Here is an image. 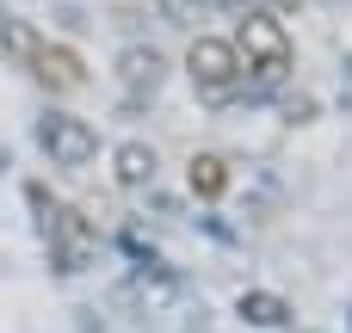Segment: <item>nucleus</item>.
<instances>
[{
    "label": "nucleus",
    "instance_id": "1a4fd4ad",
    "mask_svg": "<svg viewBox=\"0 0 352 333\" xmlns=\"http://www.w3.org/2000/svg\"><path fill=\"white\" fill-rule=\"evenodd\" d=\"M241 321H254V328H285L291 321V303L285 297H272V290H241Z\"/></svg>",
    "mask_w": 352,
    "mask_h": 333
},
{
    "label": "nucleus",
    "instance_id": "f03ea898",
    "mask_svg": "<svg viewBox=\"0 0 352 333\" xmlns=\"http://www.w3.org/2000/svg\"><path fill=\"white\" fill-rule=\"evenodd\" d=\"M235 56H241V68H254V87L266 93L291 68V37H285V25L272 12H248L241 19V37H235Z\"/></svg>",
    "mask_w": 352,
    "mask_h": 333
},
{
    "label": "nucleus",
    "instance_id": "ddd939ff",
    "mask_svg": "<svg viewBox=\"0 0 352 333\" xmlns=\"http://www.w3.org/2000/svg\"><path fill=\"white\" fill-rule=\"evenodd\" d=\"M210 6H248V0H210Z\"/></svg>",
    "mask_w": 352,
    "mask_h": 333
},
{
    "label": "nucleus",
    "instance_id": "0eeeda50",
    "mask_svg": "<svg viewBox=\"0 0 352 333\" xmlns=\"http://www.w3.org/2000/svg\"><path fill=\"white\" fill-rule=\"evenodd\" d=\"M31 74H37L43 87H62V93L87 80V68H80V56H74V49H62V43H43V56L31 62Z\"/></svg>",
    "mask_w": 352,
    "mask_h": 333
},
{
    "label": "nucleus",
    "instance_id": "f8f14e48",
    "mask_svg": "<svg viewBox=\"0 0 352 333\" xmlns=\"http://www.w3.org/2000/svg\"><path fill=\"white\" fill-rule=\"evenodd\" d=\"M136 297H142V303H167V297H173V278H148V272H142V278H136Z\"/></svg>",
    "mask_w": 352,
    "mask_h": 333
},
{
    "label": "nucleus",
    "instance_id": "9b49d317",
    "mask_svg": "<svg viewBox=\"0 0 352 333\" xmlns=\"http://www.w3.org/2000/svg\"><path fill=\"white\" fill-rule=\"evenodd\" d=\"M210 0H161V12L173 19V25H198V12H204Z\"/></svg>",
    "mask_w": 352,
    "mask_h": 333
},
{
    "label": "nucleus",
    "instance_id": "9d476101",
    "mask_svg": "<svg viewBox=\"0 0 352 333\" xmlns=\"http://www.w3.org/2000/svg\"><path fill=\"white\" fill-rule=\"evenodd\" d=\"M0 49H6L12 62H25V68H31V62L43 56V37H37L25 19H6V12H0Z\"/></svg>",
    "mask_w": 352,
    "mask_h": 333
},
{
    "label": "nucleus",
    "instance_id": "423d86ee",
    "mask_svg": "<svg viewBox=\"0 0 352 333\" xmlns=\"http://www.w3.org/2000/svg\"><path fill=\"white\" fill-rule=\"evenodd\" d=\"M111 179H118L124 192L155 185V148H148V142H118V148H111Z\"/></svg>",
    "mask_w": 352,
    "mask_h": 333
},
{
    "label": "nucleus",
    "instance_id": "f257e3e1",
    "mask_svg": "<svg viewBox=\"0 0 352 333\" xmlns=\"http://www.w3.org/2000/svg\"><path fill=\"white\" fill-rule=\"evenodd\" d=\"M31 204H37V222H43L50 260H56L62 272H87V266L99 260V235H93V222H87L74 204H50L43 185H31Z\"/></svg>",
    "mask_w": 352,
    "mask_h": 333
},
{
    "label": "nucleus",
    "instance_id": "20e7f679",
    "mask_svg": "<svg viewBox=\"0 0 352 333\" xmlns=\"http://www.w3.org/2000/svg\"><path fill=\"white\" fill-rule=\"evenodd\" d=\"M186 68H192V80H198L204 93H217V99L241 80V56H235V43H229V37H192Z\"/></svg>",
    "mask_w": 352,
    "mask_h": 333
},
{
    "label": "nucleus",
    "instance_id": "6e6552de",
    "mask_svg": "<svg viewBox=\"0 0 352 333\" xmlns=\"http://www.w3.org/2000/svg\"><path fill=\"white\" fill-rule=\"evenodd\" d=\"M186 179H192V198L210 204V198L229 192V161H223V154H192V173H186Z\"/></svg>",
    "mask_w": 352,
    "mask_h": 333
},
{
    "label": "nucleus",
    "instance_id": "39448f33",
    "mask_svg": "<svg viewBox=\"0 0 352 333\" xmlns=\"http://www.w3.org/2000/svg\"><path fill=\"white\" fill-rule=\"evenodd\" d=\"M161 74H167V56H161V49H148V43H130V49L118 56V80H124L130 93H155V87H161Z\"/></svg>",
    "mask_w": 352,
    "mask_h": 333
},
{
    "label": "nucleus",
    "instance_id": "7ed1b4c3",
    "mask_svg": "<svg viewBox=\"0 0 352 333\" xmlns=\"http://www.w3.org/2000/svg\"><path fill=\"white\" fill-rule=\"evenodd\" d=\"M37 142H43V154H50L56 167H87V161L99 154L93 124H87V117H68V111H50V117L37 124Z\"/></svg>",
    "mask_w": 352,
    "mask_h": 333
}]
</instances>
